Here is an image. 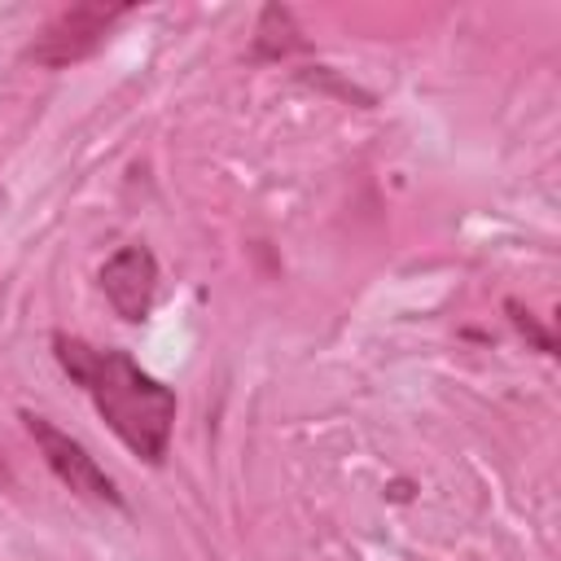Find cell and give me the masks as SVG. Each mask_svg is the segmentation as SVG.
Instances as JSON below:
<instances>
[{"label":"cell","instance_id":"1","mask_svg":"<svg viewBox=\"0 0 561 561\" xmlns=\"http://www.w3.org/2000/svg\"><path fill=\"white\" fill-rule=\"evenodd\" d=\"M53 355L70 381L83 386L101 421L145 465H162L175 430V390L149 377L127 351L92 346L70 333H53Z\"/></svg>","mask_w":561,"mask_h":561},{"label":"cell","instance_id":"2","mask_svg":"<svg viewBox=\"0 0 561 561\" xmlns=\"http://www.w3.org/2000/svg\"><path fill=\"white\" fill-rule=\"evenodd\" d=\"M127 13H131V4H96V0L70 4V9H61V13L31 39L26 57H31L35 66H48V70L88 61V57L105 44L110 26H114L118 18H127Z\"/></svg>","mask_w":561,"mask_h":561},{"label":"cell","instance_id":"3","mask_svg":"<svg viewBox=\"0 0 561 561\" xmlns=\"http://www.w3.org/2000/svg\"><path fill=\"white\" fill-rule=\"evenodd\" d=\"M22 421H26V434L35 438V447H39L44 465L57 473V482H61V486H70V491H75V495H83V500H96V504L123 508V495H118L114 478L96 465V456H92L79 438H70L66 430H57L48 416H35V412H22Z\"/></svg>","mask_w":561,"mask_h":561},{"label":"cell","instance_id":"4","mask_svg":"<svg viewBox=\"0 0 561 561\" xmlns=\"http://www.w3.org/2000/svg\"><path fill=\"white\" fill-rule=\"evenodd\" d=\"M101 289H105L114 316H123L127 324H140L153 311V294H158L153 250L149 245H123L118 254H110L101 267Z\"/></svg>","mask_w":561,"mask_h":561},{"label":"cell","instance_id":"5","mask_svg":"<svg viewBox=\"0 0 561 561\" xmlns=\"http://www.w3.org/2000/svg\"><path fill=\"white\" fill-rule=\"evenodd\" d=\"M0 482H9V465L4 460H0Z\"/></svg>","mask_w":561,"mask_h":561}]
</instances>
